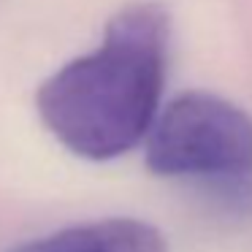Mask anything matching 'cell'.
<instances>
[{
  "label": "cell",
  "instance_id": "1",
  "mask_svg": "<svg viewBox=\"0 0 252 252\" xmlns=\"http://www.w3.org/2000/svg\"><path fill=\"white\" fill-rule=\"evenodd\" d=\"M171 17L160 3L117 11L93 52L65 63L35 95L46 130L84 160H114L152 127L168 68Z\"/></svg>",
  "mask_w": 252,
  "mask_h": 252
},
{
  "label": "cell",
  "instance_id": "2",
  "mask_svg": "<svg viewBox=\"0 0 252 252\" xmlns=\"http://www.w3.org/2000/svg\"><path fill=\"white\" fill-rule=\"evenodd\" d=\"M147 168L168 179H203L220 192H252V117L212 93L171 100L147 130Z\"/></svg>",
  "mask_w": 252,
  "mask_h": 252
},
{
  "label": "cell",
  "instance_id": "3",
  "mask_svg": "<svg viewBox=\"0 0 252 252\" xmlns=\"http://www.w3.org/2000/svg\"><path fill=\"white\" fill-rule=\"evenodd\" d=\"M11 252H168L155 225L130 217H109L55 230Z\"/></svg>",
  "mask_w": 252,
  "mask_h": 252
}]
</instances>
